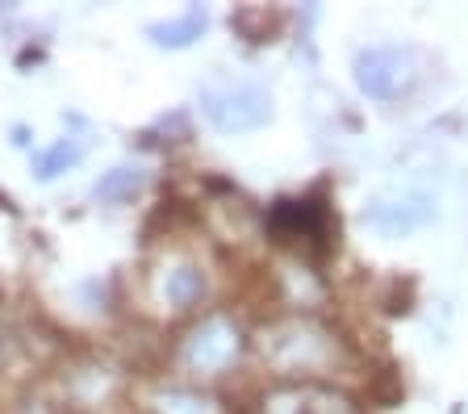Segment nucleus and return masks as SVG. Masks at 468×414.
Here are the masks:
<instances>
[{"label":"nucleus","instance_id":"nucleus-14","mask_svg":"<svg viewBox=\"0 0 468 414\" xmlns=\"http://www.w3.org/2000/svg\"><path fill=\"white\" fill-rule=\"evenodd\" d=\"M21 414H50V410H47V406H42V402H34V406H26V410H21Z\"/></svg>","mask_w":468,"mask_h":414},{"label":"nucleus","instance_id":"nucleus-4","mask_svg":"<svg viewBox=\"0 0 468 414\" xmlns=\"http://www.w3.org/2000/svg\"><path fill=\"white\" fill-rule=\"evenodd\" d=\"M414 55L401 47H368L356 55V84L372 101H398L414 89Z\"/></svg>","mask_w":468,"mask_h":414},{"label":"nucleus","instance_id":"nucleus-1","mask_svg":"<svg viewBox=\"0 0 468 414\" xmlns=\"http://www.w3.org/2000/svg\"><path fill=\"white\" fill-rule=\"evenodd\" d=\"M260 356L263 365L281 377H335L347 368V352H343V339L335 335L326 323L310 314H292L281 323L263 326L260 335Z\"/></svg>","mask_w":468,"mask_h":414},{"label":"nucleus","instance_id":"nucleus-5","mask_svg":"<svg viewBox=\"0 0 468 414\" xmlns=\"http://www.w3.org/2000/svg\"><path fill=\"white\" fill-rule=\"evenodd\" d=\"M272 230L289 243L314 247L318 256L331 247V218H326V206H318V201H281L272 214Z\"/></svg>","mask_w":468,"mask_h":414},{"label":"nucleus","instance_id":"nucleus-10","mask_svg":"<svg viewBox=\"0 0 468 414\" xmlns=\"http://www.w3.org/2000/svg\"><path fill=\"white\" fill-rule=\"evenodd\" d=\"M151 406H155V414H218V406L197 389H164Z\"/></svg>","mask_w":468,"mask_h":414},{"label":"nucleus","instance_id":"nucleus-3","mask_svg":"<svg viewBox=\"0 0 468 414\" xmlns=\"http://www.w3.org/2000/svg\"><path fill=\"white\" fill-rule=\"evenodd\" d=\"M201 113L226 134H243L272 118V97L251 80H214L201 89Z\"/></svg>","mask_w":468,"mask_h":414},{"label":"nucleus","instance_id":"nucleus-8","mask_svg":"<svg viewBox=\"0 0 468 414\" xmlns=\"http://www.w3.org/2000/svg\"><path fill=\"white\" fill-rule=\"evenodd\" d=\"M143 185H146V172L122 164V168H109L105 176L92 185V197H97L101 206H126V201H134L138 193H143Z\"/></svg>","mask_w":468,"mask_h":414},{"label":"nucleus","instance_id":"nucleus-2","mask_svg":"<svg viewBox=\"0 0 468 414\" xmlns=\"http://www.w3.org/2000/svg\"><path fill=\"white\" fill-rule=\"evenodd\" d=\"M243 356V331L226 314H209L180 344V368L193 377H222Z\"/></svg>","mask_w":468,"mask_h":414},{"label":"nucleus","instance_id":"nucleus-9","mask_svg":"<svg viewBox=\"0 0 468 414\" xmlns=\"http://www.w3.org/2000/svg\"><path fill=\"white\" fill-rule=\"evenodd\" d=\"M80 159H84V147H80L76 138H58L55 147H47V151H38V155H34V176H38V180H55L58 172L76 168Z\"/></svg>","mask_w":468,"mask_h":414},{"label":"nucleus","instance_id":"nucleus-12","mask_svg":"<svg viewBox=\"0 0 468 414\" xmlns=\"http://www.w3.org/2000/svg\"><path fill=\"white\" fill-rule=\"evenodd\" d=\"M422 218L427 214H410V209H398V206H377L368 214V222L380 230H406V227H419Z\"/></svg>","mask_w":468,"mask_h":414},{"label":"nucleus","instance_id":"nucleus-7","mask_svg":"<svg viewBox=\"0 0 468 414\" xmlns=\"http://www.w3.org/2000/svg\"><path fill=\"white\" fill-rule=\"evenodd\" d=\"M209 26V13L205 9H188L172 21H155V26H146V38L155 42V47H193L197 38L205 34Z\"/></svg>","mask_w":468,"mask_h":414},{"label":"nucleus","instance_id":"nucleus-13","mask_svg":"<svg viewBox=\"0 0 468 414\" xmlns=\"http://www.w3.org/2000/svg\"><path fill=\"white\" fill-rule=\"evenodd\" d=\"M13 360H17V339L9 326H0V368H9Z\"/></svg>","mask_w":468,"mask_h":414},{"label":"nucleus","instance_id":"nucleus-11","mask_svg":"<svg viewBox=\"0 0 468 414\" xmlns=\"http://www.w3.org/2000/svg\"><path fill=\"white\" fill-rule=\"evenodd\" d=\"M302 414H360V406L351 398L335 394V389H310L302 398Z\"/></svg>","mask_w":468,"mask_h":414},{"label":"nucleus","instance_id":"nucleus-6","mask_svg":"<svg viewBox=\"0 0 468 414\" xmlns=\"http://www.w3.org/2000/svg\"><path fill=\"white\" fill-rule=\"evenodd\" d=\"M155 297L167 310L185 314V310L201 306L205 297V264L193 256H172L164 268L155 272Z\"/></svg>","mask_w":468,"mask_h":414}]
</instances>
